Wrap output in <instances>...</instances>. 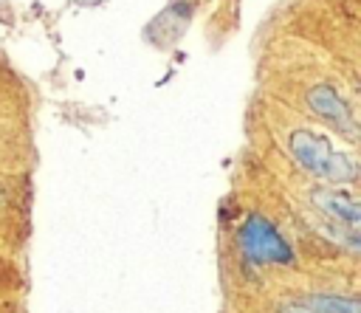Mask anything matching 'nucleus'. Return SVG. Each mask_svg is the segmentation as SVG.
<instances>
[{
    "label": "nucleus",
    "mask_w": 361,
    "mask_h": 313,
    "mask_svg": "<svg viewBox=\"0 0 361 313\" xmlns=\"http://www.w3.org/2000/svg\"><path fill=\"white\" fill-rule=\"evenodd\" d=\"M305 305H307L313 313H361V305H358L355 299H347V296H330V293L307 296Z\"/></svg>",
    "instance_id": "39448f33"
},
{
    "label": "nucleus",
    "mask_w": 361,
    "mask_h": 313,
    "mask_svg": "<svg viewBox=\"0 0 361 313\" xmlns=\"http://www.w3.org/2000/svg\"><path fill=\"white\" fill-rule=\"evenodd\" d=\"M237 243L243 248V254L254 262H276V265H290L293 262V251L290 245L282 240V234L259 214H251L240 231H237Z\"/></svg>",
    "instance_id": "f03ea898"
},
{
    "label": "nucleus",
    "mask_w": 361,
    "mask_h": 313,
    "mask_svg": "<svg viewBox=\"0 0 361 313\" xmlns=\"http://www.w3.org/2000/svg\"><path fill=\"white\" fill-rule=\"evenodd\" d=\"M282 313H313V310H310L305 302H293V305H285Z\"/></svg>",
    "instance_id": "423d86ee"
},
{
    "label": "nucleus",
    "mask_w": 361,
    "mask_h": 313,
    "mask_svg": "<svg viewBox=\"0 0 361 313\" xmlns=\"http://www.w3.org/2000/svg\"><path fill=\"white\" fill-rule=\"evenodd\" d=\"M290 152L302 169L310 175H322L333 183H353L358 175V166L350 155L336 152L330 141L313 130H296L290 135Z\"/></svg>",
    "instance_id": "f257e3e1"
},
{
    "label": "nucleus",
    "mask_w": 361,
    "mask_h": 313,
    "mask_svg": "<svg viewBox=\"0 0 361 313\" xmlns=\"http://www.w3.org/2000/svg\"><path fill=\"white\" fill-rule=\"evenodd\" d=\"M313 203H316L322 211H327L333 220L347 223L350 228L358 226V220H361V209H358V203H355L353 197L336 192V189H316V192H313Z\"/></svg>",
    "instance_id": "20e7f679"
},
{
    "label": "nucleus",
    "mask_w": 361,
    "mask_h": 313,
    "mask_svg": "<svg viewBox=\"0 0 361 313\" xmlns=\"http://www.w3.org/2000/svg\"><path fill=\"white\" fill-rule=\"evenodd\" d=\"M307 107H310L319 118L330 121L333 127H341V130H347L350 135L355 133V121H353L350 107L344 104V99H341L330 85H316V87H310V90H307Z\"/></svg>",
    "instance_id": "7ed1b4c3"
}]
</instances>
